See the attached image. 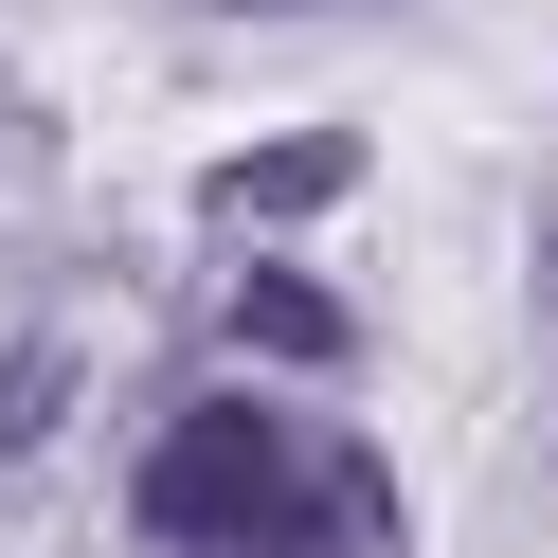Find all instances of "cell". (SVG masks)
<instances>
[{"mask_svg":"<svg viewBox=\"0 0 558 558\" xmlns=\"http://www.w3.org/2000/svg\"><path fill=\"white\" fill-rule=\"evenodd\" d=\"M234 342H270V361H342V306L306 289V270H253V289H234Z\"/></svg>","mask_w":558,"mask_h":558,"instance_id":"3957f363","label":"cell"},{"mask_svg":"<svg viewBox=\"0 0 558 558\" xmlns=\"http://www.w3.org/2000/svg\"><path fill=\"white\" fill-rule=\"evenodd\" d=\"M325 505H342V469H306L270 397H198L181 433L145 450V522H162V541H198V558H270V541H325Z\"/></svg>","mask_w":558,"mask_h":558,"instance_id":"6da1fadb","label":"cell"},{"mask_svg":"<svg viewBox=\"0 0 558 558\" xmlns=\"http://www.w3.org/2000/svg\"><path fill=\"white\" fill-rule=\"evenodd\" d=\"M342 181H361V145H342V126H289V145L217 162V217H325Z\"/></svg>","mask_w":558,"mask_h":558,"instance_id":"7a4b0ae2","label":"cell"},{"mask_svg":"<svg viewBox=\"0 0 558 558\" xmlns=\"http://www.w3.org/2000/svg\"><path fill=\"white\" fill-rule=\"evenodd\" d=\"M234 19H289V0H234Z\"/></svg>","mask_w":558,"mask_h":558,"instance_id":"277c9868","label":"cell"}]
</instances>
